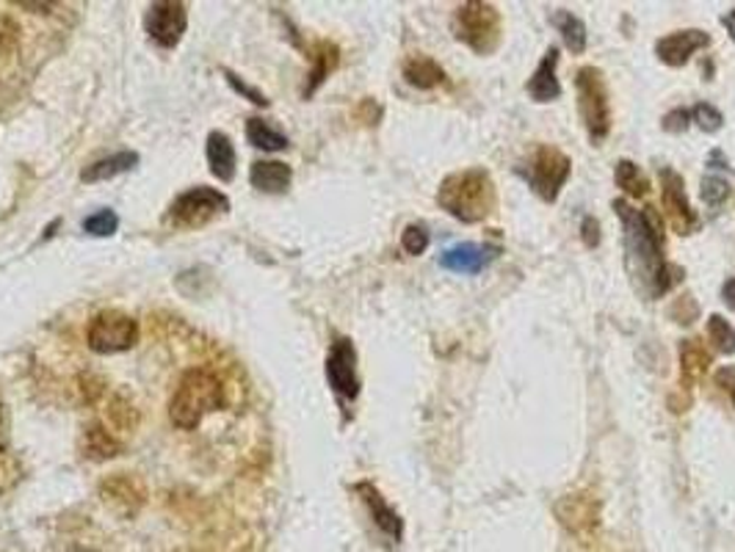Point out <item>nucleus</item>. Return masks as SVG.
<instances>
[{"label":"nucleus","instance_id":"aec40b11","mask_svg":"<svg viewBox=\"0 0 735 552\" xmlns=\"http://www.w3.org/2000/svg\"><path fill=\"white\" fill-rule=\"evenodd\" d=\"M403 77L412 83L414 88H434L440 83H445V72L437 61L426 59V55H412V59L403 64Z\"/></svg>","mask_w":735,"mask_h":552},{"label":"nucleus","instance_id":"c85d7f7f","mask_svg":"<svg viewBox=\"0 0 735 552\" xmlns=\"http://www.w3.org/2000/svg\"><path fill=\"white\" fill-rule=\"evenodd\" d=\"M116 226H119V219H116L114 210H99V213L88 215L86 221H83V230L88 232V235H114Z\"/></svg>","mask_w":735,"mask_h":552},{"label":"nucleus","instance_id":"a878e982","mask_svg":"<svg viewBox=\"0 0 735 552\" xmlns=\"http://www.w3.org/2000/svg\"><path fill=\"white\" fill-rule=\"evenodd\" d=\"M86 450H88V456H94V458H111L119 453V442H116L108 431H103L99 425H94V428L86 431Z\"/></svg>","mask_w":735,"mask_h":552},{"label":"nucleus","instance_id":"0eeeda50","mask_svg":"<svg viewBox=\"0 0 735 552\" xmlns=\"http://www.w3.org/2000/svg\"><path fill=\"white\" fill-rule=\"evenodd\" d=\"M88 348L97 353H116L127 351L138 342V323L130 315L119 312V309H108L99 312L97 318L88 323Z\"/></svg>","mask_w":735,"mask_h":552},{"label":"nucleus","instance_id":"6e6552de","mask_svg":"<svg viewBox=\"0 0 735 552\" xmlns=\"http://www.w3.org/2000/svg\"><path fill=\"white\" fill-rule=\"evenodd\" d=\"M227 208H230V202H227L224 193L199 185L175 199V204H171L169 210V219L182 226H199L208 219H213L216 213H224Z\"/></svg>","mask_w":735,"mask_h":552},{"label":"nucleus","instance_id":"7c9ffc66","mask_svg":"<svg viewBox=\"0 0 735 552\" xmlns=\"http://www.w3.org/2000/svg\"><path fill=\"white\" fill-rule=\"evenodd\" d=\"M713 381H716L718 390H722L724 395L729 397V403L735 406V364H724V368H718L716 373H713Z\"/></svg>","mask_w":735,"mask_h":552},{"label":"nucleus","instance_id":"20e7f679","mask_svg":"<svg viewBox=\"0 0 735 552\" xmlns=\"http://www.w3.org/2000/svg\"><path fill=\"white\" fill-rule=\"evenodd\" d=\"M575 88H578V114L584 119L586 132L595 144L606 141L611 132V105H608V88L602 81V72L595 66H584L575 75Z\"/></svg>","mask_w":735,"mask_h":552},{"label":"nucleus","instance_id":"1a4fd4ad","mask_svg":"<svg viewBox=\"0 0 735 552\" xmlns=\"http://www.w3.org/2000/svg\"><path fill=\"white\" fill-rule=\"evenodd\" d=\"M661 185H663V204H666V219L678 235H691L700 230V219H696L694 208H691L689 197H685V182L683 177L674 169L661 171Z\"/></svg>","mask_w":735,"mask_h":552},{"label":"nucleus","instance_id":"f257e3e1","mask_svg":"<svg viewBox=\"0 0 735 552\" xmlns=\"http://www.w3.org/2000/svg\"><path fill=\"white\" fill-rule=\"evenodd\" d=\"M613 210L622 221L624 265H628L630 279L639 287L641 296L661 298L678 282L666 259V232H663L661 215L652 208L636 210L622 199L613 202Z\"/></svg>","mask_w":735,"mask_h":552},{"label":"nucleus","instance_id":"2eb2a0df","mask_svg":"<svg viewBox=\"0 0 735 552\" xmlns=\"http://www.w3.org/2000/svg\"><path fill=\"white\" fill-rule=\"evenodd\" d=\"M556 61H558V47H550L542 59V64L536 66V72L528 81V94L536 103H553V99L561 94V83L556 77Z\"/></svg>","mask_w":735,"mask_h":552},{"label":"nucleus","instance_id":"9d476101","mask_svg":"<svg viewBox=\"0 0 735 552\" xmlns=\"http://www.w3.org/2000/svg\"><path fill=\"white\" fill-rule=\"evenodd\" d=\"M326 379H329L332 390L346 401H354L359 395V379H357V351H354L351 340L340 337L332 346L329 357H326Z\"/></svg>","mask_w":735,"mask_h":552},{"label":"nucleus","instance_id":"6ab92c4d","mask_svg":"<svg viewBox=\"0 0 735 552\" xmlns=\"http://www.w3.org/2000/svg\"><path fill=\"white\" fill-rule=\"evenodd\" d=\"M208 163L219 180H232L235 174V149L224 132H210L208 136Z\"/></svg>","mask_w":735,"mask_h":552},{"label":"nucleus","instance_id":"393cba45","mask_svg":"<svg viewBox=\"0 0 735 552\" xmlns=\"http://www.w3.org/2000/svg\"><path fill=\"white\" fill-rule=\"evenodd\" d=\"M707 337H711L713 348H716L718 353H724V357L735 353V329L724 315H711V318H707Z\"/></svg>","mask_w":735,"mask_h":552},{"label":"nucleus","instance_id":"cd10ccee","mask_svg":"<svg viewBox=\"0 0 735 552\" xmlns=\"http://www.w3.org/2000/svg\"><path fill=\"white\" fill-rule=\"evenodd\" d=\"M691 121H694V125L700 127V130L716 132L718 127H722L724 116H722V110L713 108L711 103H696L694 108H691Z\"/></svg>","mask_w":735,"mask_h":552},{"label":"nucleus","instance_id":"4468645a","mask_svg":"<svg viewBox=\"0 0 735 552\" xmlns=\"http://www.w3.org/2000/svg\"><path fill=\"white\" fill-rule=\"evenodd\" d=\"M700 193H702V202H705L707 208H722V204L729 199V193H733V182H729V163H727V158L718 152V149L716 152H711V158H707V171L700 182Z\"/></svg>","mask_w":735,"mask_h":552},{"label":"nucleus","instance_id":"c756f323","mask_svg":"<svg viewBox=\"0 0 735 552\" xmlns=\"http://www.w3.org/2000/svg\"><path fill=\"white\" fill-rule=\"evenodd\" d=\"M401 243L407 254H423L426 246H429V232H426V226L420 224H409L407 230H403Z\"/></svg>","mask_w":735,"mask_h":552},{"label":"nucleus","instance_id":"dca6fc26","mask_svg":"<svg viewBox=\"0 0 735 552\" xmlns=\"http://www.w3.org/2000/svg\"><path fill=\"white\" fill-rule=\"evenodd\" d=\"M711 368V351L702 346V340H683L680 346V373H683V390L689 392Z\"/></svg>","mask_w":735,"mask_h":552},{"label":"nucleus","instance_id":"ddd939ff","mask_svg":"<svg viewBox=\"0 0 735 552\" xmlns=\"http://www.w3.org/2000/svg\"><path fill=\"white\" fill-rule=\"evenodd\" d=\"M495 257L497 248L486 246V243H459V246L442 252L440 265L448 270H456V274H479Z\"/></svg>","mask_w":735,"mask_h":552},{"label":"nucleus","instance_id":"f3484780","mask_svg":"<svg viewBox=\"0 0 735 552\" xmlns=\"http://www.w3.org/2000/svg\"><path fill=\"white\" fill-rule=\"evenodd\" d=\"M357 491H359V495H363L365 506L370 508V517H374V522L379 524V528L385 530V533L390 535L392 541L401 539V530H403L401 517H398V513L392 511V508L387 506L385 500H381L379 491H376L370 484H357Z\"/></svg>","mask_w":735,"mask_h":552},{"label":"nucleus","instance_id":"4be33fe9","mask_svg":"<svg viewBox=\"0 0 735 552\" xmlns=\"http://www.w3.org/2000/svg\"><path fill=\"white\" fill-rule=\"evenodd\" d=\"M553 22H556L558 33H561L564 44L573 55H580L586 50V25L580 22V17H575L573 11L558 9L553 11Z\"/></svg>","mask_w":735,"mask_h":552},{"label":"nucleus","instance_id":"b1692460","mask_svg":"<svg viewBox=\"0 0 735 552\" xmlns=\"http://www.w3.org/2000/svg\"><path fill=\"white\" fill-rule=\"evenodd\" d=\"M246 138H249V144H252V147L269 149V152H276V149L287 147V138L282 136L280 130H274L269 121L258 119V116H252V119L246 121Z\"/></svg>","mask_w":735,"mask_h":552},{"label":"nucleus","instance_id":"72a5a7b5","mask_svg":"<svg viewBox=\"0 0 735 552\" xmlns=\"http://www.w3.org/2000/svg\"><path fill=\"white\" fill-rule=\"evenodd\" d=\"M17 44V25L9 17H0V53H9Z\"/></svg>","mask_w":735,"mask_h":552},{"label":"nucleus","instance_id":"473e14b6","mask_svg":"<svg viewBox=\"0 0 735 552\" xmlns=\"http://www.w3.org/2000/svg\"><path fill=\"white\" fill-rule=\"evenodd\" d=\"M672 315L678 323H694V318L700 315V307H696L694 301H691V296H683L678 304L672 307Z\"/></svg>","mask_w":735,"mask_h":552},{"label":"nucleus","instance_id":"412c9836","mask_svg":"<svg viewBox=\"0 0 735 552\" xmlns=\"http://www.w3.org/2000/svg\"><path fill=\"white\" fill-rule=\"evenodd\" d=\"M136 163H138L136 152H116V155H111V158H103V160H97V163L88 166V169L81 174V180L83 182L111 180V177L122 174V171H127V169H133Z\"/></svg>","mask_w":735,"mask_h":552},{"label":"nucleus","instance_id":"39448f33","mask_svg":"<svg viewBox=\"0 0 735 552\" xmlns=\"http://www.w3.org/2000/svg\"><path fill=\"white\" fill-rule=\"evenodd\" d=\"M519 171H523L525 180L531 182L536 197H542L545 202H556L564 182L569 180L573 163H569V158L561 149L550 147V144H542V147H536L534 152L523 160Z\"/></svg>","mask_w":735,"mask_h":552},{"label":"nucleus","instance_id":"7ed1b4c3","mask_svg":"<svg viewBox=\"0 0 735 552\" xmlns=\"http://www.w3.org/2000/svg\"><path fill=\"white\" fill-rule=\"evenodd\" d=\"M221 403H224V386L219 375L202 368L188 370L171 397V423L182 431H191L202 423L204 414L221 408Z\"/></svg>","mask_w":735,"mask_h":552},{"label":"nucleus","instance_id":"423d86ee","mask_svg":"<svg viewBox=\"0 0 735 552\" xmlns=\"http://www.w3.org/2000/svg\"><path fill=\"white\" fill-rule=\"evenodd\" d=\"M456 36L479 55H490L492 50H497V44H501V14H497L495 6L481 3V0L459 6Z\"/></svg>","mask_w":735,"mask_h":552},{"label":"nucleus","instance_id":"f8f14e48","mask_svg":"<svg viewBox=\"0 0 735 552\" xmlns=\"http://www.w3.org/2000/svg\"><path fill=\"white\" fill-rule=\"evenodd\" d=\"M711 47V33L705 31H678L669 33V36L658 39L655 55L669 66H683L689 64V59L700 50Z\"/></svg>","mask_w":735,"mask_h":552},{"label":"nucleus","instance_id":"bb28decb","mask_svg":"<svg viewBox=\"0 0 735 552\" xmlns=\"http://www.w3.org/2000/svg\"><path fill=\"white\" fill-rule=\"evenodd\" d=\"M335 64H337V47L335 44H318V55H315V70H313V81H309V86H307V92L304 94H313V88L318 86L321 81H324L326 75H329V70H335Z\"/></svg>","mask_w":735,"mask_h":552},{"label":"nucleus","instance_id":"f03ea898","mask_svg":"<svg viewBox=\"0 0 735 552\" xmlns=\"http://www.w3.org/2000/svg\"><path fill=\"white\" fill-rule=\"evenodd\" d=\"M437 202L453 219L464 221V224H475V221L486 219L495 210V182H492V177L484 169L459 171V174L442 180L440 191H437Z\"/></svg>","mask_w":735,"mask_h":552},{"label":"nucleus","instance_id":"58836bf2","mask_svg":"<svg viewBox=\"0 0 735 552\" xmlns=\"http://www.w3.org/2000/svg\"><path fill=\"white\" fill-rule=\"evenodd\" d=\"M3 445H6V412L3 406H0V450H3Z\"/></svg>","mask_w":735,"mask_h":552},{"label":"nucleus","instance_id":"f704fd0d","mask_svg":"<svg viewBox=\"0 0 735 552\" xmlns=\"http://www.w3.org/2000/svg\"><path fill=\"white\" fill-rule=\"evenodd\" d=\"M227 81L232 83V88H235V92L246 94V97L252 99V103H258V105H265V103H269V99H265V94H260L258 88H252V86H246V83H243V81H238V77L232 75V72H227Z\"/></svg>","mask_w":735,"mask_h":552},{"label":"nucleus","instance_id":"c9c22d12","mask_svg":"<svg viewBox=\"0 0 735 552\" xmlns=\"http://www.w3.org/2000/svg\"><path fill=\"white\" fill-rule=\"evenodd\" d=\"M580 235H584L586 246L595 248L597 243H600V224H597V219H584V224H580Z\"/></svg>","mask_w":735,"mask_h":552},{"label":"nucleus","instance_id":"4c0bfd02","mask_svg":"<svg viewBox=\"0 0 735 552\" xmlns=\"http://www.w3.org/2000/svg\"><path fill=\"white\" fill-rule=\"evenodd\" d=\"M722 22H724V28H727V31H729V36H733V42H735V9L729 11V14L724 17Z\"/></svg>","mask_w":735,"mask_h":552},{"label":"nucleus","instance_id":"e433bc0d","mask_svg":"<svg viewBox=\"0 0 735 552\" xmlns=\"http://www.w3.org/2000/svg\"><path fill=\"white\" fill-rule=\"evenodd\" d=\"M722 298L729 309H735V279H727L722 287Z\"/></svg>","mask_w":735,"mask_h":552},{"label":"nucleus","instance_id":"2f4dec72","mask_svg":"<svg viewBox=\"0 0 735 552\" xmlns=\"http://www.w3.org/2000/svg\"><path fill=\"white\" fill-rule=\"evenodd\" d=\"M691 125V108H674L672 114L663 116V130L683 132Z\"/></svg>","mask_w":735,"mask_h":552},{"label":"nucleus","instance_id":"9b49d317","mask_svg":"<svg viewBox=\"0 0 735 552\" xmlns=\"http://www.w3.org/2000/svg\"><path fill=\"white\" fill-rule=\"evenodd\" d=\"M188 14L182 3H171V0H160L153 3L147 11V33L153 36V42H158L160 47H175L180 42V36L186 33Z\"/></svg>","mask_w":735,"mask_h":552},{"label":"nucleus","instance_id":"a211bd4d","mask_svg":"<svg viewBox=\"0 0 735 552\" xmlns=\"http://www.w3.org/2000/svg\"><path fill=\"white\" fill-rule=\"evenodd\" d=\"M291 166L280 163V160H258L249 171V180L254 188L269 193H280L291 185Z\"/></svg>","mask_w":735,"mask_h":552},{"label":"nucleus","instance_id":"5701e85b","mask_svg":"<svg viewBox=\"0 0 735 552\" xmlns=\"http://www.w3.org/2000/svg\"><path fill=\"white\" fill-rule=\"evenodd\" d=\"M613 180H617V185L633 199H641L650 193V180H647L644 171H641L633 160H619Z\"/></svg>","mask_w":735,"mask_h":552}]
</instances>
